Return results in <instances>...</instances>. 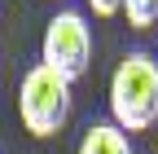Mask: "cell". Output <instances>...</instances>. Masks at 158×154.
<instances>
[{
  "label": "cell",
  "mask_w": 158,
  "mask_h": 154,
  "mask_svg": "<svg viewBox=\"0 0 158 154\" xmlns=\"http://www.w3.org/2000/svg\"><path fill=\"white\" fill-rule=\"evenodd\" d=\"M154 128H158V123H154Z\"/></svg>",
  "instance_id": "52a82bcc"
},
{
  "label": "cell",
  "mask_w": 158,
  "mask_h": 154,
  "mask_svg": "<svg viewBox=\"0 0 158 154\" xmlns=\"http://www.w3.org/2000/svg\"><path fill=\"white\" fill-rule=\"evenodd\" d=\"M110 123L118 132H149L158 123V57L132 49L110 75Z\"/></svg>",
  "instance_id": "6da1fadb"
},
{
  "label": "cell",
  "mask_w": 158,
  "mask_h": 154,
  "mask_svg": "<svg viewBox=\"0 0 158 154\" xmlns=\"http://www.w3.org/2000/svg\"><path fill=\"white\" fill-rule=\"evenodd\" d=\"M70 88L62 75H53L48 66H31L22 75V88H18V114H22V128L31 132V137H57V132L66 128L70 119Z\"/></svg>",
  "instance_id": "7a4b0ae2"
},
{
  "label": "cell",
  "mask_w": 158,
  "mask_h": 154,
  "mask_svg": "<svg viewBox=\"0 0 158 154\" xmlns=\"http://www.w3.org/2000/svg\"><path fill=\"white\" fill-rule=\"evenodd\" d=\"M40 66L62 75L66 84L88 75V66H92V27L79 9H62V13L48 18L44 40H40Z\"/></svg>",
  "instance_id": "3957f363"
},
{
  "label": "cell",
  "mask_w": 158,
  "mask_h": 154,
  "mask_svg": "<svg viewBox=\"0 0 158 154\" xmlns=\"http://www.w3.org/2000/svg\"><path fill=\"white\" fill-rule=\"evenodd\" d=\"M123 13L132 31H149L158 22V0H123Z\"/></svg>",
  "instance_id": "5b68a950"
},
{
  "label": "cell",
  "mask_w": 158,
  "mask_h": 154,
  "mask_svg": "<svg viewBox=\"0 0 158 154\" xmlns=\"http://www.w3.org/2000/svg\"><path fill=\"white\" fill-rule=\"evenodd\" d=\"M75 154H132V141H127V132H118L114 123H92Z\"/></svg>",
  "instance_id": "277c9868"
},
{
  "label": "cell",
  "mask_w": 158,
  "mask_h": 154,
  "mask_svg": "<svg viewBox=\"0 0 158 154\" xmlns=\"http://www.w3.org/2000/svg\"><path fill=\"white\" fill-rule=\"evenodd\" d=\"M88 9L97 18H114V13H123V0H88Z\"/></svg>",
  "instance_id": "8992f818"
}]
</instances>
